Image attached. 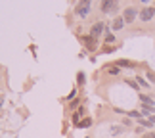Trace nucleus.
<instances>
[{
	"mask_svg": "<svg viewBox=\"0 0 155 138\" xmlns=\"http://www.w3.org/2000/svg\"><path fill=\"white\" fill-rule=\"evenodd\" d=\"M147 79H150L153 85H155V73H153V71H147Z\"/></svg>",
	"mask_w": 155,
	"mask_h": 138,
	"instance_id": "2eb2a0df",
	"label": "nucleus"
},
{
	"mask_svg": "<svg viewBox=\"0 0 155 138\" xmlns=\"http://www.w3.org/2000/svg\"><path fill=\"white\" fill-rule=\"evenodd\" d=\"M107 73H111V75H117L119 73V67L115 65V67H107Z\"/></svg>",
	"mask_w": 155,
	"mask_h": 138,
	"instance_id": "ddd939ff",
	"label": "nucleus"
},
{
	"mask_svg": "<svg viewBox=\"0 0 155 138\" xmlns=\"http://www.w3.org/2000/svg\"><path fill=\"white\" fill-rule=\"evenodd\" d=\"M123 25H124V19H123V17H115V19H113V31H119Z\"/></svg>",
	"mask_w": 155,
	"mask_h": 138,
	"instance_id": "0eeeda50",
	"label": "nucleus"
},
{
	"mask_svg": "<svg viewBox=\"0 0 155 138\" xmlns=\"http://www.w3.org/2000/svg\"><path fill=\"white\" fill-rule=\"evenodd\" d=\"M140 125H142V127H147V129L151 127V123L147 121V119H140Z\"/></svg>",
	"mask_w": 155,
	"mask_h": 138,
	"instance_id": "4468645a",
	"label": "nucleus"
},
{
	"mask_svg": "<svg viewBox=\"0 0 155 138\" xmlns=\"http://www.w3.org/2000/svg\"><path fill=\"white\" fill-rule=\"evenodd\" d=\"M142 138H155V133H147V134H144Z\"/></svg>",
	"mask_w": 155,
	"mask_h": 138,
	"instance_id": "aec40b11",
	"label": "nucleus"
},
{
	"mask_svg": "<svg viewBox=\"0 0 155 138\" xmlns=\"http://www.w3.org/2000/svg\"><path fill=\"white\" fill-rule=\"evenodd\" d=\"M88 10H90V0H81V2L77 4V8H75V14L79 17H84L88 14Z\"/></svg>",
	"mask_w": 155,
	"mask_h": 138,
	"instance_id": "f257e3e1",
	"label": "nucleus"
},
{
	"mask_svg": "<svg viewBox=\"0 0 155 138\" xmlns=\"http://www.w3.org/2000/svg\"><path fill=\"white\" fill-rule=\"evenodd\" d=\"M79 127H81V129H88V127H92V119H90V117H84V119H82V121L79 123Z\"/></svg>",
	"mask_w": 155,
	"mask_h": 138,
	"instance_id": "1a4fd4ad",
	"label": "nucleus"
},
{
	"mask_svg": "<svg viewBox=\"0 0 155 138\" xmlns=\"http://www.w3.org/2000/svg\"><path fill=\"white\" fill-rule=\"evenodd\" d=\"M82 40H84V44L88 46V50H96V39H92L90 35H88V37H82Z\"/></svg>",
	"mask_w": 155,
	"mask_h": 138,
	"instance_id": "423d86ee",
	"label": "nucleus"
},
{
	"mask_svg": "<svg viewBox=\"0 0 155 138\" xmlns=\"http://www.w3.org/2000/svg\"><path fill=\"white\" fill-rule=\"evenodd\" d=\"M155 17V10L153 8H144L140 12V19L142 21H150V19H153Z\"/></svg>",
	"mask_w": 155,
	"mask_h": 138,
	"instance_id": "7ed1b4c3",
	"label": "nucleus"
},
{
	"mask_svg": "<svg viewBox=\"0 0 155 138\" xmlns=\"http://www.w3.org/2000/svg\"><path fill=\"white\" fill-rule=\"evenodd\" d=\"M79 82H81V85L84 82V73H79Z\"/></svg>",
	"mask_w": 155,
	"mask_h": 138,
	"instance_id": "412c9836",
	"label": "nucleus"
},
{
	"mask_svg": "<svg viewBox=\"0 0 155 138\" xmlns=\"http://www.w3.org/2000/svg\"><path fill=\"white\" fill-rule=\"evenodd\" d=\"M115 8H117V0H104L102 2V12H105V14L113 12Z\"/></svg>",
	"mask_w": 155,
	"mask_h": 138,
	"instance_id": "20e7f679",
	"label": "nucleus"
},
{
	"mask_svg": "<svg viewBox=\"0 0 155 138\" xmlns=\"http://www.w3.org/2000/svg\"><path fill=\"white\" fill-rule=\"evenodd\" d=\"M82 113H84V109H82V107H81V109H79V111H77V113H75V115H73V123L77 125V127H79V123L82 121V119H81V117H82Z\"/></svg>",
	"mask_w": 155,
	"mask_h": 138,
	"instance_id": "6e6552de",
	"label": "nucleus"
},
{
	"mask_svg": "<svg viewBox=\"0 0 155 138\" xmlns=\"http://www.w3.org/2000/svg\"><path fill=\"white\" fill-rule=\"evenodd\" d=\"M136 82H138V85H142V86H147V82H146V79H142V77H138V81H136Z\"/></svg>",
	"mask_w": 155,
	"mask_h": 138,
	"instance_id": "a211bd4d",
	"label": "nucleus"
},
{
	"mask_svg": "<svg viewBox=\"0 0 155 138\" xmlns=\"http://www.w3.org/2000/svg\"><path fill=\"white\" fill-rule=\"evenodd\" d=\"M140 100H142V102H144V104H146V106H153V100L150 98V96H146V94H140Z\"/></svg>",
	"mask_w": 155,
	"mask_h": 138,
	"instance_id": "9b49d317",
	"label": "nucleus"
},
{
	"mask_svg": "<svg viewBox=\"0 0 155 138\" xmlns=\"http://www.w3.org/2000/svg\"><path fill=\"white\" fill-rule=\"evenodd\" d=\"M136 15H138L136 8H127V10H124V14H123V19H124V23H132L136 19Z\"/></svg>",
	"mask_w": 155,
	"mask_h": 138,
	"instance_id": "f03ea898",
	"label": "nucleus"
},
{
	"mask_svg": "<svg viewBox=\"0 0 155 138\" xmlns=\"http://www.w3.org/2000/svg\"><path fill=\"white\" fill-rule=\"evenodd\" d=\"M128 115H130V117H136V119H142V113H138V111H130Z\"/></svg>",
	"mask_w": 155,
	"mask_h": 138,
	"instance_id": "dca6fc26",
	"label": "nucleus"
},
{
	"mask_svg": "<svg viewBox=\"0 0 155 138\" xmlns=\"http://www.w3.org/2000/svg\"><path fill=\"white\" fill-rule=\"evenodd\" d=\"M127 85H130L132 88H138V82H136V81H130V79H127Z\"/></svg>",
	"mask_w": 155,
	"mask_h": 138,
	"instance_id": "f3484780",
	"label": "nucleus"
},
{
	"mask_svg": "<svg viewBox=\"0 0 155 138\" xmlns=\"http://www.w3.org/2000/svg\"><path fill=\"white\" fill-rule=\"evenodd\" d=\"M147 121H150L151 125H155V115H150V117H147Z\"/></svg>",
	"mask_w": 155,
	"mask_h": 138,
	"instance_id": "4be33fe9",
	"label": "nucleus"
},
{
	"mask_svg": "<svg viewBox=\"0 0 155 138\" xmlns=\"http://www.w3.org/2000/svg\"><path fill=\"white\" fill-rule=\"evenodd\" d=\"M105 42L107 44H111V42H115V37H113V35L109 33V35H105Z\"/></svg>",
	"mask_w": 155,
	"mask_h": 138,
	"instance_id": "f8f14e48",
	"label": "nucleus"
},
{
	"mask_svg": "<svg viewBox=\"0 0 155 138\" xmlns=\"http://www.w3.org/2000/svg\"><path fill=\"white\" fill-rule=\"evenodd\" d=\"M119 65H121V67H130V69H132L134 67V63L132 62H128V59H119V62H117Z\"/></svg>",
	"mask_w": 155,
	"mask_h": 138,
	"instance_id": "9d476101",
	"label": "nucleus"
},
{
	"mask_svg": "<svg viewBox=\"0 0 155 138\" xmlns=\"http://www.w3.org/2000/svg\"><path fill=\"white\" fill-rule=\"evenodd\" d=\"M102 33H104V23H96V25L92 27V31H90V37L98 40V37H100Z\"/></svg>",
	"mask_w": 155,
	"mask_h": 138,
	"instance_id": "39448f33",
	"label": "nucleus"
},
{
	"mask_svg": "<svg viewBox=\"0 0 155 138\" xmlns=\"http://www.w3.org/2000/svg\"><path fill=\"white\" fill-rule=\"evenodd\" d=\"M113 50H115V48H113L111 44H105L104 46V52H113Z\"/></svg>",
	"mask_w": 155,
	"mask_h": 138,
	"instance_id": "6ab92c4d",
	"label": "nucleus"
}]
</instances>
